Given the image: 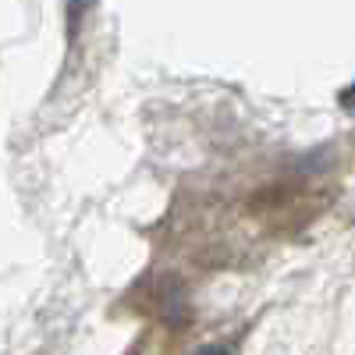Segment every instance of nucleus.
<instances>
[{"label": "nucleus", "mask_w": 355, "mask_h": 355, "mask_svg": "<svg viewBox=\"0 0 355 355\" xmlns=\"http://www.w3.org/2000/svg\"><path fill=\"white\" fill-rule=\"evenodd\" d=\"M93 4H96V0H68V18H71V28L85 18V11L93 8Z\"/></svg>", "instance_id": "1"}, {"label": "nucleus", "mask_w": 355, "mask_h": 355, "mask_svg": "<svg viewBox=\"0 0 355 355\" xmlns=\"http://www.w3.org/2000/svg\"><path fill=\"white\" fill-rule=\"evenodd\" d=\"M192 355H231V352H227L224 345H199Z\"/></svg>", "instance_id": "2"}]
</instances>
